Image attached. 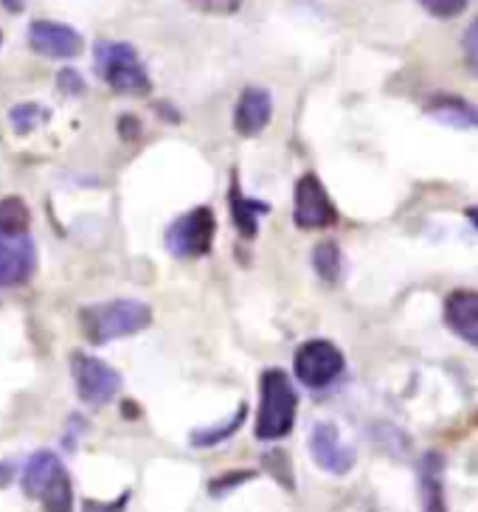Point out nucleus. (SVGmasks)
<instances>
[{
    "label": "nucleus",
    "instance_id": "nucleus-1",
    "mask_svg": "<svg viewBox=\"0 0 478 512\" xmlns=\"http://www.w3.org/2000/svg\"><path fill=\"white\" fill-rule=\"evenodd\" d=\"M299 394L293 380L282 369H268L259 383V414H256L254 434L262 442L287 437L296 425Z\"/></svg>",
    "mask_w": 478,
    "mask_h": 512
},
{
    "label": "nucleus",
    "instance_id": "nucleus-2",
    "mask_svg": "<svg viewBox=\"0 0 478 512\" xmlns=\"http://www.w3.org/2000/svg\"><path fill=\"white\" fill-rule=\"evenodd\" d=\"M79 324L90 344H107L147 330L152 324V310L144 302L116 299V302L90 304L79 313Z\"/></svg>",
    "mask_w": 478,
    "mask_h": 512
},
{
    "label": "nucleus",
    "instance_id": "nucleus-3",
    "mask_svg": "<svg viewBox=\"0 0 478 512\" xmlns=\"http://www.w3.org/2000/svg\"><path fill=\"white\" fill-rule=\"evenodd\" d=\"M23 493L43 504L45 512H74L71 476L51 451H37L23 470Z\"/></svg>",
    "mask_w": 478,
    "mask_h": 512
},
{
    "label": "nucleus",
    "instance_id": "nucleus-4",
    "mask_svg": "<svg viewBox=\"0 0 478 512\" xmlns=\"http://www.w3.org/2000/svg\"><path fill=\"white\" fill-rule=\"evenodd\" d=\"M93 62H96V74L102 76L116 93L144 96L152 91L150 74L130 43L99 40L93 48Z\"/></svg>",
    "mask_w": 478,
    "mask_h": 512
},
{
    "label": "nucleus",
    "instance_id": "nucleus-5",
    "mask_svg": "<svg viewBox=\"0 0 478 512\" xmlns=\"http://www.w3.org/2000/svg\"><path fill=\"white\" fill-rule=\"evenodd\" d=\"M217 237V217L209 206H197L166 228V248L178 259L206 256Z\"/></svg>",
    "mask_w": 478,
    "mask_h": 512
},
{
    "label": "nucleus",
    "instance_id": "nucleus-6",
    "mask_svg": "<svg viewBox=\"0 0 478 512\" xmlns=\"http://www.w3.org/2000/svg\"><path fill=\"white\" fill-rule=\"evenodd\" d=\"M296 366V377L299 383H304L307 389H324L332 380H338L344 372L346 358L341 349L335 347L327 338H313L304 341L293 358Z\"/></svg>",
    "mask_w": 478,
    "mask_h": 512
},
{
    "label": "nucleus",
    "instance_id": "nucleus-7",
    "mask_svg": "<svg viewBox=\"0 0 478 512\" xmlns=\"http://www.w3.org/2000/svg\"><path fill=\"white\" fill-rule=\"evenodd\" d=\"M71 372L76 380V394L82 403L88 406H107L121 389V375L107 366L105 361L85 355V352H74L71 355Z\"/></svg>",
    "mask_w": 478,
    "mask_h": 512
},
{
    "label": "nucleus",
    "instance_id": "nucleus-8",
    "mask_svg": "<svg viewBox=\"0 0 478 512\" xmlns=\"http://www.w3.org/2000/svg\"><path fill=\"white\" fill-rule=\"evenodd\" d=\"M293 223L301 231H315V228H327L338 223V211L329 200L327 189L318 175L307 172L301 175L293 192Z\"/></svg>",
    "mask_w": 478,
    "mask_h": 512
},
{
    "label": "nucleus",
    "instance_id": "nucleus-9",
    "mask_svg": "<svg viewBox=\"0 0 478 512\" xmlns=\"http://www.w3.org/2000/svg\"><path fill=\"white\" fill-rule=\"evenodd\" d=\"M310 456L321 470L332 476H346L355 467V448L341 439V431L335 422H315L310 431Z\"/></svg>",
    "mask_w": 478,
    "mask_h": 512
},
{
    "label": "nucleus",
    "instance_id": "nucleus-10",
    "mask_svg": "<svg viewBox=\"0 0 478 512\" xmlns=\"http://www.w3.org/2000/svg\"><path fill=\"white\" fill-rule=\"evenodd\" d=\"M29 46L48 60H71L82 51V34L65 23L34 20L29 26Z\"/></svg>",
    "mask_w": 478,
    "mask_h": 512
},
{
    "label": "nucleus",
    "instance_id": "nucleus-11",
    "mask_svg": "<svg viewBox=\"0 0 478 512\" xmlns=\"http://www.w3.org/2000/svg\"><path fill=\"white\" fill-rule=\"evenodd\" d=\"M37 265L34 242L26 234H0V287H15L29 282Z\"/></svg>",
    "mask_w": 478,
    "mask_h": 512
},
{
    "label": "nucleus",
    "instance_id": "nucleus-12",
    "mask_svg": "<svg viewBox=\"0 0 478 512\" xmlns=\"http://www.w3.org/2000/svg\"><path fill=\"white\" fill-rule=\"evenodd\" d=\"M273 116V99L265 88L248 85L245 91L239 93V102L234 107V130L242 138L259 136L270 124Z\"/></svg>",
    "mask_w": 478,
    "mask_h": 512
},
{
    "label": "nucleus",
    "instance_id": "nucleus-13",
    "mask_svg": "<svg viewBox=\"0 0 478 512\" xmlns=\"http://www.w3.org/2000/svg\"><path fill=\"white\" fill-rule=\"evenodd\" d=\"M445 321L464 344L478 347V290H453L445 299Z\"/></svg>",
    "mask_w": 478,
    "mask_h": 512
},
{
    "label": "nucleus",
    "instance_id": "nucleus-14",
    "mask_svg": "<svg viewBox=\"0 0 478 512\" xmlns=\"http://www.w3.org/2000/svg\"><path fill=\"white\" fill-rule=\"evenodd\" d=\"M425 113L439 124L459 127V130H478V105L467 102L464 96L456 93H436L428 99Z\"/></svg>",
    "mask_w": 478,
    "mask_h": 512
},
{
    "label": "nucleus",
    "instance_id": "nucleus-15",
    "mask_svg": "<svg viewBox=\"0 0 478 512\" xmlns=\"http://www.w3.org/2000/svg\"><path fill=\"white\" fill-rule=\"evenodd\" d=\"M228 209H231V217H234V226H237L239 234H242V237H256V231H259V217L268 211V206L259 203V200H251V197L242 195L237 172H234L231 189H228Z\"/></svg>",
    "mask_w": 478,
    "mask_h": 512
},
{
    "label": "nucleus",
    "instance_id": "nucleus-16",
    "mask_svg": "<svg viewBox=\"0 0 478 512\" xmlns=\"http://www.w3.org/2000/svg\"><path fill=\"white\" fill-rule=\"evenodd\" d=\"M419 487H422V512H448L445 487H442V459L436 453H428L422 459Z\"/></svg>",
    "mask_w": 478,
    "mask_h": 512
},
{
    "label": "nucleus",
    "instance_id": "nucleus-17",
    "mask_svg": "<svg viewBox=\"0 0 478 512\" xmlns=\"http://www.w3.org/2000/svg\"><path fill=\"white\" fill-rule=\"evenodd\" d=\"M245 403L234 411V417L231 420L217 422V425H211V428H197L195 434H192V445L195 448H214V445H220L225 439H231L239 431V425L245 422Z\"/></svg>",
    "mask_w": 478,
    "mask_h": 512
},
{
    "label": "nucleus",
    "instance_id": "nucleus-18",
    "mask_svg": "<svg viewBox=\"0 0 478 512\" xmlns=\"http://www.w3.org/2000/svg\"><path fill=\"white\" fill-rule=\"evenodd\" d=\"M31 214L23 197H3L0 200V234H26L29 231Z\"/></svg>",
    "mask_w": 478,
    "mask_h": 512
},
{
    "label": "nucleus",
    "instance_id": "nucleus-19",
    "mask_svg": "<svg viewBox=\"0 0 478 512\" xmlns=\"http://www.w3.org/2000/svg\"><path fill=\"white\" fill-rule=\"evenodd\" d=\"M341 265H344V262H341V248H338L335 242L324 240L315 245L313 268L321 279H327V282H338V276H341Z\"/></svg>",
    "mask_w": 478,
    "mask_h": 512
},
{
    "label": "nucleus",
    "instance_id": "nucleus-20",
    "mask_svg": "<svg viewBox=\"0 0 478 512\" xmlns=\"http://www.w3.org/2000/svg\"><path fill=\"white\" fill-rule=\"evenodd\" d=\"M45 119H48V110H43L40 105H31V102L9 110V121H12L15 133H20V136H29L31 130H37Z\"/></svg>",
    "mask_w": 478,
    "mask_h": 512
},
{
    "label": "nucleus",
    "instance_id": "nucleus-21",
    "mask_svg": "<svg viewBox=\"0 0 478 512\" xmlns=\"http://www.w3.org/2000/svg\"><path fill=\"white\" fill-rule=\"evenodd\" d=\"M419 6L439 20H450V17L462 15L467 9V0H419Z\"/></svg>",
    "mask_w": 478,
    "mask_h": 512
},
{
    "label": "nucleus",
    "instance_id": "nucleus-22",
    "mask_svg": "<svg viewBox=\"0 0 478 512\" xmlns=\"http://www.w3.org/2000/svg\"><path fill=\"white\" fill-rule=\"evenodd\" d=\"M192 9H197V12H203V15H234V12H239V6L245 3V0H186Z\"/></svg>",
    "mask_w": 478,
    "mask_h": 512
},
{
    "label": "nucleus",
    "instance_id": "nucleus-23",
    "mask_svg": "<svg viewBox=\"0 0 478 512\" xmlns=\"http://www.w3.org/2000/svg\"><path fill=\"white\" fill-rule=\"evenodd\" d=\"M462 51H464V65L467 71L473 76H478V17L467 26L462 40Z\"/></svg>",
    "mask_w": 478,
    "mask_h": 512
},
{
    "label": "nucleus",
    "instance_id": "nucleus-24",
    "mask_svg": "<svg viewBox=\"0 0 478 512\" xmlns=\"http://www.w3.org/2000/svg\"><path fill=\"white\" fill-rule=\"evenodd\" d=\"M265 465L270 467V473H273V476H276L287 490L293 487V482H290V462H287V453L282 451L268 453V456H265Z\"/></svg>",
    "mask_w": 478,
    "mask_h": 512
},
{
    "label": "nucleus",
    "instance_id": "nucleus-25",
    "mask_svg": "<svg viewBox=\"0 0 478 512\" xmlns=\"http://www.w3.org/2000/svg\"><path fill=\"white\" fill-rule=\"evenodd\" d=\"M127 501H130V493H121L116 501H93V498H88V501H82V512H124L127 510Z\"/></svg>",
    "mask_w": 478,
    "mask_h": 512
},
{
    "label": "nucleus",
    "instance_id": "nucleus-26",
    "mask_svg": "<svg viewBox=\"0 0 478 512\" xmlns=\"http://www.w3.org/2000/svg\"><path fill=\"white\" fill-rule=\"evenodd\" d=\"M57 85H60V91H65L68 96H76V93L85 91V82H82V76L76 74V71H60V76H57Z\"/></svg>",
    "mask_w": 478,
    "mask_h": 512
},
{
    "label": "nucleus",
    "instance_id": "nucleus-27",
    "mask_svg": "<svg viewBox=\"0 0 478 512\" xmlns=\"http://www.w3.org/2000/svg\"><path fill=\"white\" fill-rule=\"evenodd\" d=\"M245 479H254V473H248V470H237V473H231V476H220L217 482H211V493H214V496H223L225 487L231 490L234 484L245 482Z\"/></svg>",
    "mask_w": 478,
    "mask_h": 512
},
{
    "label": "nucleus",
    "instance_id": "nucleus-28",
    "mask_svg": "<svg viewBox=\"0 0 478 512\" xmlns=\"http://www.w3.org/2000/svg\"><path fill=\"white\" fill-rule=\"evenodd\" d=\"M119 130L124 138H138V133H141V124L135 121V116H121Z\"/></svg>",
    "mask_w": 478,
    "mask_h": 512
},
{
    "label": "nucleus",
    "instance_id": "nucleus-29",
    "mask_svg": "<svg viewBox=\"0 0 478 512\" xmlns=\"http://www.w3.org/2000/svg\"><path fill=\"white\" fill-rule=\"evenodd\" d=\"M9 12H23V6H26V0H0Z\"/></svg>",
    "mask_w": 478,
    "mask_h": 512
},
{
    "label": "nucleus",
    "instance_id": "nucleus-30",
    "mask_svg": "<svg viewBox=\"0 0 478 512\" xmlns=\"http://www.w3.org/2000/svg\"><path fill=\"white\" fill-rule=\"evenodd\" d=\"M9 482H12V467L0 465V487H6Z\"/></svg>",
    "mask_w": 478,
    "mask_h": 512
},
{
    "label": "nucleus",
    "instance_id": "nucleus-31",
    "mask_svg": "<svg viewBox=\"0 0 478 512\" xmlns=\"http://www.w3.org/2000/svg\"><path fill=\"white\" fill-rule=\"evenodd\" d=\"M467 220L478 228V206H470V209H467Z\"/></svg>",
    "mask_w": 478,
    "mask_h": 512
},
{
    "label": "nucleus",
    "instance_id": "nucleus-32",
    "mask_svg": "<svg viewBox=\"0 0 478 512\" xmlns=\"http://www.w3.org/2000/svg\"><path fill=\"white\" fill-rule=\"evenodd\" d=\"M0 46H3V31H0Z\"/></svg>",
    "mask_w": 478,
    "mask_h": 512
}]
</instances>
